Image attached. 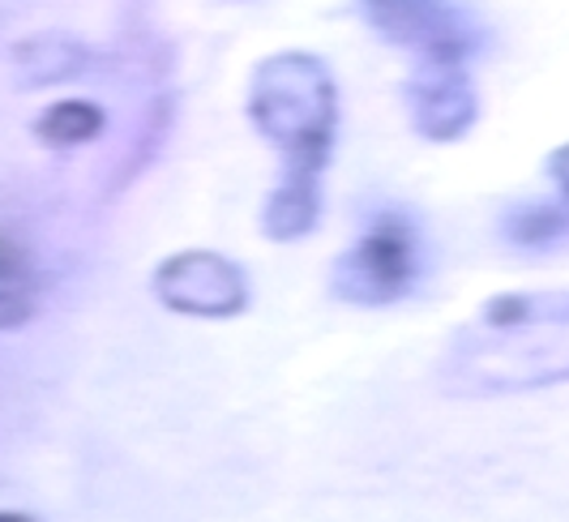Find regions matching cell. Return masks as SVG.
Here are the masks:
<instances>
[{"label":"cell","mask_w":569,"mask_h":522,"mask_svg":"<svg viewBox=\"0 0 569 522\" xmlns=\"http://www.w3.org/2000/svg\"><path fill=\"white\" fill-rule=\"evenodd\" d=\"M244 112L283 159L279 184L261 205V235L291 244L321 219V175L339 145V82L313 52H270L249 73Z\"/></svg>","instance_id":"6da1fadb"},{"label":"cell","mask_w":569,"mask_h":522,"mask_svg":"<svg viewBox=\"0 0 569 522\" xmlns=\"http://www.w3.org/2000/svg\"><path fill=\"white\" fill-rule=\"evenodd\" d=\"M34 313L27 288H0V330H13Z\"/></svg>","instance_id":"30bf717a"},{"label":"cell","mask_w":569,"mask_h":522,"mask_svg":"<svg viewBox=\"0 0 569 522\" xmlns=\"http://www.w3.org/2000/svg\"><path fill=\"white\" fill-rule=\"evenodd\" d=\"M99 133H103V108L90 99H60L34 120V138L43 145H57V150L94 142Z\"/></svg>","instance_id":"52a82bcc"},{"label":"cell","mask_w":569,"mask_h":522,"mask_svg":"<svg viewBox=\"0 0 569 522\" xmlns=\"http://www.w3.org/2000/svg\"><path fill=\"white\" fill-rule=\"evenodd\" d=\"M450 394L492 399L569 381V288L501 291L458 325L437 364Z\"/></svg>","instance_id":"7a4b0ae2"},{"label":"cell","mask_w":569,"mask_h":522,"mask_svg":"<svg viewBox=\"0 0 569 522\" xmlns=\"http://www.w3.org/2000/svg\"><path fill=\"white\" fill-rule=\"evenodd\" d=\"M420 270H425V244L411 214L377 210L369 214L365 232L351 240V249L339 253L330 270V288L342 304L386 309L416 291Z\"/></svg>","instance_id":"3957f363"},{"label":"cell","mask_w":569,"mask_h":522,"mask_svg":"<svg viewBox=\"0 0 569 522\" xmlns=\"http://www.w3.org/2000/svg\"><path fill=\"white\" fill-rule=\"evenodd\" d=\"M501 232L510 235L513 244L522 249H543L552 240H561L569 232V205L561 202H527V205H513L501 223Z\"/></svg>","instance_id":"ba28073f"},{"label":"cell","mask_w":569,"mask_h":522,"mask_svg":"<svg viewBox=\"0 0 569 522\" xmlns=\"http://www.w3.org/2000/svg\"><path fill=\"white\" fill-rule=\"evenodd\" d=\"M377 39L420 64H467L485 48L480 22L458 0H356Z\"/></svg>","instance_id":"277c9868"},{"label":"cell","mask_w":569,"mask_h":522,"mask_svg":"<svg viewBox=\"0 0 569 522\" xmlns=\"http://www.w3.org/2000/svg\"><path fill=\"white\" fill-rule=\"evenodd\" d=\"M30 258L22 244H13L9 235H0V288H27Z\"/></svg>","instance_id":"9c48e42d"},{"label":"cell","mask_w":569,"mask_h":522,"mask_svg":"<svg viewBox=\"0 0 569 522\" xmlns=\"http://www.w3.org/2000/svg\"><path fill=\"white\" fill-rule=\"evenodd\" d=\"M548 175H552V184H557V193H561V202L569 205V142H561L552 154H548Z\"/></svg>","instance_id":"8fae6325"},{"label":"cell","mask_w":569,"mask_h":522,"mask_svg":"<svg viewBox=\"0 0 569 522\" xmlns=\"http://www.w3.org/2000/svg\"><path fill=\"white\" fill-rule=\"evenodd\" d=\"M0 522H34L30 514H18V510H0Z\"/></svg>","instance_id":"7c38bea8"},{"label":"cell","mask_w":569,"mask_h":522,"mask_svg":"<svg viewBox=\"0 0 569 522\" xmlns=\"http://www.w3.org/2000/svg\"><path fill=\"white\" fill-rule=\"evenodd\" d=\"M402 99H407L411 129L437 145L467 138L471 124L480 120V94L467 64H420L407 78Z\"/></svg>","instance_id":"8992f818"},{"label":"cell","mask_w":569,"mask_h":522,"mask_svg":"<svg viewBox=\"0 0 569 522\" xmlns=\"http://www.w3.org/2000/svg\"><path fill=\"white\" fill-rule=\"evenodd\" d=\"M154 300L180 318L228 321L249 309V274L240 261L214 249H180L150 274Z\"/></svg>","instance_id":"5b68a950"}]
</instances>
